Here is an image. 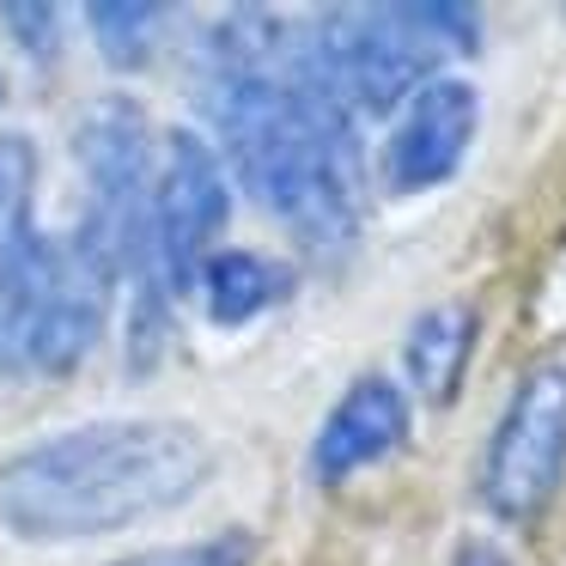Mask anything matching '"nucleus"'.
<instances>
[{
	"label": "nucleus",
	"mask_w": 566,
	"mask_h": 566,
	"mask_svg": "<svg viewBox=\"0 0 566 566\" xmlns=\"http://www.w3.org/2000/svg\"><path fill=\"white\" fill-rule=\"evenodd\" d=\"M86 25H92V43H98L104 62L135 74V67H147L159 55L171 7H153V0H92Z\"/></svg>",
	"instance_id": "9b49d317"
},
{
	"label": "nucleus",
	"mask_w": 566,
	"mask_h": 566,
	"mask_svg": "<svg viewBox=\"0 0 566 566\" xmlns=\"http://www.w3.org/2000/svg\"><path fill=\"white\" fill-rule=\"evenodd\" d=\"M0 25L13 31V43L31 55V62H50L55 50H62V7H50V0H7L0 7Z\"/></svg>",
	"instance_id": "4468645a"
},
{
	"label": "nucleus",
	"mask_w": 566,
	"mask_h": 566,
	"mask_svg": "<svg viewBox=\"0 0 566 566\" xmlns=\"http://www.w3.org/2000/svg\"><path fill=\"white\" fill-rule=\"evenodd\" d=\"M116 281L38 220L0 244V378H67L111 323Z\"/></svg>",
	"instance_id": "7ed1b4c3"
},
{
	"label": "nucleus",
	"mask_w": 566,
	"mask_h": 566,
	"mask_svg": "<svg viewBox=\"0 0 566 566\" xmlns=\"http://www.w3.org/2000/svg\"><path fill=\"white\" fill-rule=\"evenodd\" d=\"M116 566H256V536L250 530H226V536H201V542H177V548H153Z\"/></svg>",
	"instance_id": "ddd939ff"
},
{
	"label": "nucleus",
	"mask_w": 566,
	"mask_h": 566,
	"mask_svg": "<svg viewBox=\"0 0 566 566\" xmlns=\"http://www.w3.org/2000/svg\"><path fill=\"white\" fill-rule=\"evenodd\" d=\"M0 98H7V80H0Z\"/></svg>",
	"instance_id": "dca6fc26"
},
{
	"label": "nucleus",
	"mask_w": 566,
	"mask_h": 566,
	"mask_svg": "<svg viewBox=\"0 0 566 566\" xmlns=\"http://www.w3.org/2000/svg\"><path fill=\"white\" fill-rule=\"evenodd\" d=\"M31 196H38V147L0 128V244L31 226Z\"/></svg>",
	"instance_id": "f8f14e48"
},
{
	"label": "nucleus",
	"mask_w": 566,
	"mask_h": 566,
	"mask_svg": "<svg viewBox=\"0 0 566 566\" xmlns=\"http://www.w3.org/2000/svg\"><path fill=\"white\" fill-rule=\"evenodd\" d=\"M74 159L86 177V208H80L74 244L111 274L116 286L135 281L128 311V366L147 371L165 354L171 329V298L147 274V208H153V123L128 92H104L74 123Z\"/></svg>",
	"instance_id": "f03ea898"
},
{
	"label": "nucleus",
	"mask_w": 566,
	"mask_h": 566,
	"mask_svg": "<svg viewBox=\"0 0 566 566\" xmlns=\"http://www.w3.org/2000/svg\"><path fill=\"white\" fill-rule=\"evenodd\" d=\"M201 305L220 329H244L256 323L262 311H274L281 298H293V269L262 250H213L201 262V281H196Z\"/></svg>",
	"instance_id": "1a4fd4ad"
},
{
	"label": "nucleus",
	"mask_w": 566,
	"mask_h": 566,
	"mask_svg": "<svg viewBox=\"0 0 566 566\" xmlns=\"http://www.w3.org/2000/svg\"><path fill=\"white\" fill-rule=\"evenodd\" d=\"M408 427H415V415H408L402 384L378 378V371H371V378H354L342 390V402L323 415L317 439H311V481H323V488L354 481L359 469L384 463V457L408 439Z\"/></svg>",
	"instance_id": "6e6552de"
},
{
	"label": "nucleus",
	"mask_w": 566,
	"mask_h": 566,
	"mask_svg": "<svg viewBox=\"0 0 566 566\" xmlns=\"http://www.w3.org/2000/svg\"><path fill=\"white\" fill-rule=\"evenodd\" d=\"M481 123V98L469 80H427L402 104L390 140H384V189L390 196H427L444 189L463 165Z\"/></svg>",
	"instance_id": "0eeeda50"
},
{
	"label": "nucleus",
	"mask_w": 566,
	"mask_h": 566,
	"mask_svg": "<svg viewBox=\"0 0 566 566\" xmlns=\"http://www.w3.org/2000/svg\"><path fill=\"white\" fill-rule=\"evenodd\" d=\"M213 481V444L189 420H80L0 457V530L19 542H92L189 505Z\"/></svg>",
	"instance_id": "f257e3e1"
},
{
	"label": "nucleus",
	"mask_w": 566,
	"mask_h": 566,
	"mask_svg": "<svg viewBox=\"0 0 566 566\" xmlns=\"http://www.w3.org/2000/svg\"><path fill=\"white\" fill-rule=\"evenodd\" d=\"M451 566H512V560H505V554L493 548V542H463Z\"/></svg>",
	"instance_id": "2eb2a0df"
},
{
	"label": "nucleus",
	"mask_w": 566,
	"mask_h": 566,
	"mask_svg": "<svg viewBox=\"0 0 566 566\" xmlns=\"http://www.w3.org/2000/svg\"><path fill=\"white\" fill-rule=\"evenodd\" d=\"M311 43L354 116H390L444 62L415 7H329L311 19Z\"/></svg>",
	"instance_id": "20e7f679"
},
{
	"label": "nucleus",
	"mask_w": 566,
	"mask_h": 566,
	"mask_svg": "<svg viewBox=\"0 0 566 566\" xmlns=\"http://www.w3.org/2000/svg\"><path fill=\"white\" fill-rule=\"evenodd\" d=\"M226 213H232L226 159L196 128H171L165 159L153 171V208H147V274L165 298L196 293L201 262L213 256Z\"/></svg>",
	"instance_id": "39448f33"
},
{
	"label": "nucleus",
	"mask_w": 566,
	"mask_h": 566,
	"mask_svg": "<svg viewBox=\"0 0 566 566\" xmlns=\"http://www.w3.org/2000/svg\"><path fill=\"white\" fill-rule=\"evenodd\" d=\"M566 475V366H536L512 390L481 457V500L505 524H530Z\"/></svg>",
	"instance_id": "423d86ee"
},
{
	"label": "nucleus",
	"mask_w": 566,
	"mask_h": 566,
	"mask_svg": "<svg viewBox=\"0 0 566 566\" xmlns=\"http://www.w3.org/2000/svg\"><path fill=\"white\" fill-rule=\"evenodd\" d=\"M469 354H475V305H457V298L420 311L402 342V366L415 378V390L439 408L457 396V384L469 371Z\"/></svg>",
	"instance_id": "9d476101"
}]
</instances>
